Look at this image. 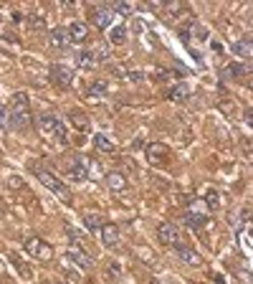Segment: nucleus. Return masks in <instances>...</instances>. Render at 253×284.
<instances>
[{"label":"nucleus","instance_id":"1","mask_svg":"<svg viewBox=\"0 0 253 284\" xmlns=\"http://www.w3.org/2000/svg\"><path fill=\"white\" fill-rule=\"evenodd\" d=\"M30 122H33L30 102L23 92H16L10 104H8V130H26Z\"/></svg>","mask_w":253,"mask_h":284},{"label":"nucleus","instance_id":"2","mask_svg":"<svg viewBox=\"0 0 253 284\" xmlns=\"http://www.w3.org/2000/svg\"><path fill=\"white\" fill-rule=\"evenodd\" d=\"M36 178H38L40 183H44L48 190H54L56 195H61V198H68V195H71V193H68V188H66V185H64L56 175H51L48 170H38V173H36Z\"/></svg>","mask_w":253,"mask_h":284},{"label":"nucleus","instance_id":"3","mask_svg":"<svg viewBox=\"0 0 253 284\" xmlns=\"http://www.w3.org/2000/svg\"><path fill=\"white\" fill-rule=\"evenodd\" d=\"M157 238H160V243H164V246H172V243H178V241H180V228H178V223H162V226L157 228Z\"/></svg>","mask_w":253,"mask_h":284},{"label":"nucleus","instance_id":"4","mask_svg":"<svg viewBox=\"0 0 253 284\" xmlns=\"http://www.w3.org/2000/svg\"><path fill=\"white\" fill-rule=\"evenodd\" d=\"M167 157H170V150H167L164 145L152 142V145L147 147V162H150V165H164Z\"/></svg>","mask_w":253,"mask_h":284},{"label":"nucleus","instance_id":"5","mask_svg":"<svg viewBox=\"0 0 253 284\" xmlns=\"http://www.w3.org/2000/svg\"><path fill=\"white\" fill-rule=\"evenodd\" d=\"M51 81H54V84H58V87H68L71 81H74V71L68 66L56 64V66H51Z\"/></svg>","mask_w":253,"mask_h":284},{"label":"nucleus","instance_id":"6","mask_svg":"<svg viewBox=\"0 0 253 284\" xmlns=\"http://www.w3.org/2000/svg\"><path fill=\"white\" fill-rule=\"evenodd\" d=\"M66 261H76L74 266H78V269H92V264H94V259L89 254H84L78 246H71L66 251Z\"/></svg>","mask_w":253,"mask_h":284},{"label":"nucleus","instance_id":"7","mask_svg":"<svg viewBox=\"0 0 253 284\" xmlns=\"http://www.w3.org/2000/svg\"><path fill=\"white\" fill-rule=\"evenodd\" d=\"M26 249H28L36 259H44V261L51 259V254H54L51 246H46V243L40 241V238H28V241H26Z\"/></svg>","mask_w":253,"mask_h":284},{"label":"nucleus","instance_id":"8","mask_svg":"<svg viewBox=\"0 0 253 284\" xmlns=\"http://www.w3.org/2000/svg\"><path fill=\"white\" fill-rule=\"evenodd\" d=\"M68 173H71L74 180H86V178H89V160H86V157H76V160L71 162Z\"/></svg>","mask_w":253,"mask_h":284},{"label":"nucleus","instance_id":"9","mask_svg":"<svg viewBox=\"0 0 253 284\" xmlns=\"http://www.w3.org/2000/svg\"><path fill=\"white\" fill-rule=\"evenodd\" d=\"M66 33H68V38H71V44H81V41H86V36H89V28H86V23L74 21V23L66 28Z\"/></svg>","mask_w":253,"mask_h":284},{"label":"nucleus","instance_id":"10","mask_svg":"<svg viewBox=\"0 0 253 284\" xmlns=\"http://www.w3.org/2000/svg\"><path fill=\"white\" fill-rule=\"evenodd\" d=\"M102 243H104V246H116V243H119V228H116V223H104L102 228Z\"/></svg>","mask_w":253,"mask_h":284},{"label":"nucleus","instance_id":"11","mask_svg":"<svg viewBox=\"0 0 253 284\" xmlns=\"http://www.w3.org/2000/svg\"><path fill=\"white\" fill-rule=\"evenodd\" d=\"M92 21H94L96 28H112V23H114V13H112L109 8H96V11L92 13Z\"/></svg>","mask_w":253,"mask_h":284},{"label":"nucleus","instance_id":"12","mask_svg":"<svg viewBox=\"0 0 253 284\" xmlns=\"http://www.w3.org/2000/svg\"><path fill=\"white\" fill-rule=\"evenodd\" d=\"M167 99L170 102H188L190 99V87L185 84V81H178L172 89H167Z\"/></svg>","mask_w":253,"mask_h":284},{"label":"nucleus","instance_id":"13","mask_svg":"<svg viewBox=\"0 0 253 284\" xmlns=\"http://www.w3.org/2000/svg\"><path fill=\"white\" fill-rule=\"evenodd\" d=\"M51 44L58 49V51H66L68 46H71V38H68V33H66V28H54L51 31Z\"/></svg>","mask_w":253,"mask_h":284},{"label":"nucleus","instance_id":"14","mask_svg":"<svg viewBox=\"0 0 253 284\" xmlns=\"http://www.w3.org/2000/svg\"><path fill=\"white\" fill-rule=\"evenodd\" d=\"M178 259L182 264H188V266H198L200 264V254L195 249H190V246H178Z\"/></svg>","mask_w":253,"mask_h":284},{"label":"nucleus","instance_id":"15","mask_svg":"<svg viewBox=\"0 0 253 284\" xmlns=\"http://www.w3.org/2000/svg\"><path fill=\"white\" fill-rule=\"evenodd\" d=\"M185 223H188V228L190 231H202L205 226H208V216H202V213H188L185 216Z\"/></svg>","mask_w":253,"mask_h":284},{"label":"nucleus","instance_id":"16","mask_svg":"<svg viewBox=\"0 0 253 284\" xmlns=\"http://www.w3.org/2000/svg\"><path fill=\"white\" fill-rule=\"evenodd\" d=\"M230 51H233L236 56H240V59H250V41H248V38L233 41V44H230Z\"/></svg>","mask_w":253,"mask_h":284},{"label":"nucleus","instance_id":"17","mask_svg":"<svg viewBox=\"0 0 253 284\" xmlns=\"http://www.w3.org/2000/svg\"><path fill=\"white\" fill-rule=\"evenodd\" d=\"M76 61H78V66H84V69H94V66H96L94 51H78V54H76Z\"/></svg>","mask_w":253,"mask_h":284},{"label":"nucleus","instance_id":"18","mask_svg":"<svg viewBox=\"0 0 253 284\" xmlns=\"http://www.w3.org/2000/svg\"><path fill=\"white\" fill-rule=\"evenodd\" d=\"M106 185H109L112 190H124V188H126V178H124L122 173H109V175H106Z\"/></svg>","mask_w":253,"mask_h":284},{"label":"nucleus","instance_id":"19","mask_svg":"<svg viewBox=\"0 0 253 284\" xmlns=\"http://www.w3.org/2000/svg\"><path fill=\"white\" fill-rule=\"evenodd\" d=\"M124 41H126V28H124V26H114V28L109 31V44L119 46V44H124Z\"/></svg>","mask_w":253,"mask_h":284},{"label":"nucleus","instance_id":"20","mask_svg":"<svg viewBox=\"0 0 253 284\" xmlns=\"http://www.w3.org/2000/svg\"><path fill=\"white\" fill-rule=\"evenodd\" d=\"M94 145H96L102 152H114V150H116V145H114L106 135H102V132H99V135H94Z\"/></svg>","mask_w":253,"mask_h":284},{"label":"nucleus","instance_id":"21","mask_svg":"<svg viewBox=\"0 0 253 284\" xmlns=\"http://www.w3.org/2000/svg\"><path fill=\"white\" fill-rule=\"evenodd\" d=\"M84 226H86L89 231H96V228L104 226V218L99 213H86V216H84Z\"/></svg>","mask_w":253,"mask_h":284},{"label":"nucleus","instance_id":"22","mask_svg":"<svg viewBox=\"0 0 253 284\" xmlns=\"http://www.w3.org/2000/svg\"><path fill=\"white\" fill-rule=\"evenodd\" d=\"M51 135H54V140H56L58 145H66V127H64V122H61V119L56 122V127H54Z\"/></svg>","mask_w":253,"mask_h":284},{"label":"nucleus","instance_id":"23","mask_svg":"<svg viewBox=\"0 0 253 284\" xmlns=\"http://www.w3.org/2000/svg\"><path fill=\"white\" fill-rule=\"evenodd\" d=\"M56 122H58V117H54V114H46V117H40V130H44V132H54Z\"/></svg>","mask_w":253,"mask_h":284},{"label":"nucleus","instance_id":"24","mask_svg":"<svg viewBox=\"0 0 253 284\" xmlns=\"http://www.w3.org/2000/svg\"><path fill=\"white\" fill-rule=\"evenodd\" d=\"M205 200H208V208H210V211H218V206H220V195H218L216 190H208Z\"/></svg>","mask_w":253,"mask_h":284},{"label":"nucleus","instance_id":"25","mask_svg":"<svg viewBox=\"0 0 253 284\" xmlns=\"http://www.w3.org/2000/svg\"><path fill=\"white\" fill-rule=\"evenodd\" d=\"M246 71H248V66L240 64V61H236V64H230V69H228L223 76H240V74H246Z\"/></svg>","mask_w":253,"mask_h":284},{"label":"nucleus","instance_id":"26","mask_svg":"<svg viewBox=\"0 0 253 284\" xmlns=\"http://www.w3.org/2000/svg\"><path fill=\"white\" fill-rule=\"evenodd\" d=\"M114 11H116L119 16H130V13H132V6H130V3H116Z\"/></svg>","mask_w":253,"mask_h":284},{"label":"nucleus","instance_id":"27","mask_svg":"<svg viewBox=\"0 0 253 284\" xmlns=\"http://www.w3.org/2000/svg\"><path fill=\"white\" fill-rule=\"evenodd\" d=\"M0 130H8V107H0Z\"/></svg>","mask_w":253,"mask_h":284},{"label":"nucleus","instance_id":"28","mask_svg":"<svg viewBox=\"0 0 253 284\" xmlns=\"http://www.w3.org/2000/svg\"><path fill=\"white\" fill-rule=\"evenodd\" d=\"M89 92H92V94H96V92H99V94H104V92H106V84H104V81H99V84H92V89H89Z\"/></svg>","mask_w":253,"mask_h":284},{"label":"nucleus","instance_id":"29","mask_svg":"<svg viewBox=\"0 0 253 284\" xmlns=\"http://www.w3.org/2000/svg\"><path fill=\"white\" fill-rule=\"evenodd\" d=\"M210 49H213L216 54H223V46L218 44V41H210Z\"/></svg>","mask_w":253,"mask_h":284},{"label":"nucleus","instance_id":"30","mask_svg":"<svg viewBox=\"0 0 253 284\" xmlns=\"http://www.w3.org/2000/svg\"><path fill=\"white\" fill-rule=\"evenodd\" d=\"M130 79H134V81H140V79H144V74H142V71H132V74H130Z\"/></svg>","mask_w":253,"mask_h":284},{"label":"nucleus","instance_id":"31","mask_svg":"<svg viewBox=\"0 0 253 284\" xmlns=\"http://www.w3.org/2000/svg\"><path fill=\"white\" fill-rule=\"evenodd\" d=\"M246 125H248V127H250V125H253V114H250V109H248V112H246Z\"/></svg>","mask_w":253,"mask_h":284},{"label":"nucleus","instance_id":"32","mask_svg":"<svg viewBox=\"0 0 253 284\" xmlns=\"http://www.w3.org/2000/svg\"><path fill=\"white\" fill-rule=\"evenodd\" d=\"M61 284H71V281H61Z\"/></svg>","mask_w":253,"mask_h":284}]
</instances>
